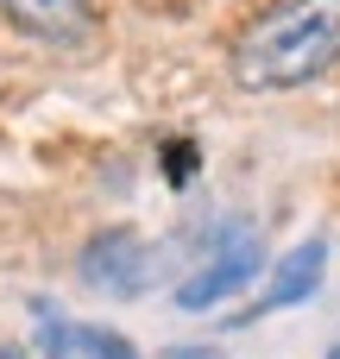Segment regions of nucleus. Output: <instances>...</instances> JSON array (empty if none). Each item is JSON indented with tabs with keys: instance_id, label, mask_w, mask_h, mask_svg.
Listing matches in <instances>:
<instances>
[{
	"instance_id": "obj_6",
	"label": "nucleus",
	"mask_w": 340,
	"mask_h": 359,
	"mask_svg": "<svg viewBox=\"0 0 340 359\" xmlns=\"http://www.w3.org/2000/svg\"><path fill=\"white\" fill-rule=\"evenodd\" d=\"M69 341H76V353H82V359H139V353H132V341L114 334V328H69Z\"/></svg>"
},
{
	"instance_id": "obj_1",
	"label": "nucleus",
	"mask_w": 340,
	"mask_h": 359,
	"mask_svg": "<svg viewBox=\"0 0 340 359\" xmlns=\"http://www.w3.org/2000/svg\"><path fill=\"white\" fill-rule=\"evenodd\" d=\"M334 63H340V0H278L227 50V69L246 95L303 88V82L328 76Z\"/></svg>"
},
{
	"instance_id": "obj_2",
	"label": "nucleus",
	"mask_w": 340,
	"mask_h": 359,
	"mask_svg": "<svg viewBox=\"0 0 340 359\" xmlns=\"http://www.w3.org/2000/svg\"><path fill=\"white\" fill-rule=\"evenodd\" d=\"M76 271H82V284H88V290L139 297V290H145V271H151V252H145V240H139V233H126V227H101V233L82 246Z\"/></svg>"
},
{
	"instance_id": "obj_3",
	"label": "nucleus",
	"mask_w": 340,
	"mask_h": 359,
	"mask_svg": "<svg viewBox=\"0 0 340 359\" xmlns=\"http://www.w3.org/2000/svg\"><path fill=\"white\" fill-rule=\"evenodd\" d=\"M259 278V233H227L221 240V252L177 290V309H215V303H227V297H240L246 284Z\"/></svg>"
},
{
	"instance_id": "obj_8",
	"label": "nucleus",
	"mask_w": 340,
	"mask_h": 359,
	"mask_svg": "<svg viewBox=\"0 0 340 359\" xmlns=\"http://www.w3.org/2000/svg\"><path fill=\"white\" fill-rule=\"evenodd\" d=\"M0 359H25V347H0Z\"/></svg>"
},
{
	"instance_id": "obj_7",
	"label": "nucleus",
	"mask_w": 340,
	"mask_h": 359,
	"mask_svg": "<svg viewBox=\"0 0 340 359\" xmlns=\"http://www.w3.org/2000/svg\"><path fill=\"white\" fill-rule=\"evenodd\" d=\"M158 359H227L221 347H202V341H189V347H164Z\"/></svg>"
},
{
	"instance_id": "obj_9",
	"label": "nucleus",
	"mask_w": 340,
	"mask_h": 359,
	"mask_svg": "<svg viewBox=\"0 0 340 359\" xmlns=\"http://www.w3.org/2000/svg\"><path fill=\"white\" fill-rule=\"evenodd\" d=\"M328 359H340V347H334V353H328Z\"/></svg>"
},
{
	"instance_id": "obj_5",
	"label": "nucleus",
	"mask_w": 340,
	"mask_h": 359,
	"mask_svg": "<svg viewBox=\"0 0 340 359\" xmlns=\"http://www.w3.org/2000/svg\"><path fill=\"white\" fill-rule=\"evenodd\" d=\"M322 271H328V240H309V246H297V252H290V259L271 271V290L252 303V316H271V309H290V303L315 297Z\"/></svg>"
},
{
	"instance_id": "obj_4",
	"label": "nucleus",
	"mask_w": 340,
	"mask_h": 359,
	"mask_svg": "<svg viewBox=\"0 0 340 359\" xmlns=\"http://www.w3.org/2000/svg\"><path fill=\"white\" fill-rule=\"evenodd\" d=\"M6 19L32 38H57V44H76L82 32L101 25V0H0Z\"/></svg>"
}]
</instances>
